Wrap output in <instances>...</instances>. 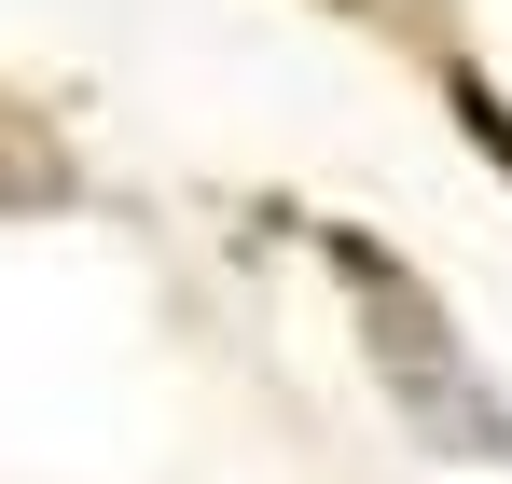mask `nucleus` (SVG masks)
<instances>
[{"label":"nucleus","instance_id":"f03ea898","mask_svg":"<svg viewBox=\"0 0 512 484\" xmlns=\"http://www.w3.org/2000/svg\"><path fill=\"white\" fill-rule=\"evenodd\" d=\"M457 125H471V139H485V166L512 180V111H499V83H471V70H457Z\"/></svg>","mask_w":512,"mask_h":484},{"label":"nucleus","instance_id":"f257e3e1","mask_svg":"<svg viewBox=\"0 0 512 484\" xmlns=\"http://www.w3.org/2000/svg\"><path fill=\"white\" fill-rule=\"evenodd\" d=\"M333 263H346V291H360V319H374V346H388V388H402L443 443H499V457H512V415L471 402V360H457V332L416 305V277H402L374 236H333Z\"/></svg>","mask_w":512,"mask_h":484}]
</instances>
